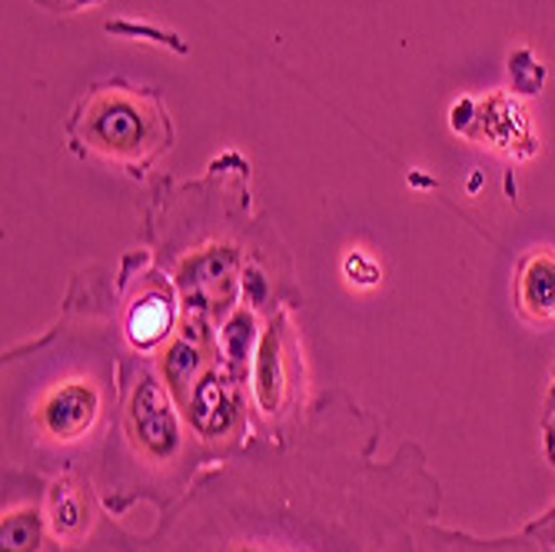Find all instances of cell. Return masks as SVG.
<instances>
[{
	"label": "cell",
	"mask_w": 555,
	"mask_h": 552,
	"mask_svg": "<svg viewBox=\"0 0 555 552\" xmlns=\"http://www.w3.org/2000/svg\"><path fill=\"white\" fill-rule=\"evenodd\" d=\"M50 523L61 539H77L87 529V506L74 486H57L50 496Z\"/></svg>",
	"instance_id": "52a82bcc"
},
{
	"label": "cell",
	"mask_w": 555,
	"mask_h": 552,
	"mask_svg": "<svg viewBox=\"0 0 555 552\" xmlns=\"http://www.w3.org/2000/svg\"><path fill=\"white\" fill-rule=\"evenodd\" d=\"M516 307L529 323L555 320V249H532L516 273Z\"/></svg>",
	"instance_id": "5b68a950"
},
{
	"label": "cell",
	"mask_w": 555,
	"mask_h": 552,
	"mask_svg": "<svg viewBox=\"0 0 555 552\" xmlns=\"http://www.w3.org/2000/svg\"><path fill=\"white\" fill-rule=\"evenodd\" d=\"M40 516L37 510H14L4 516V552H37Z\"/></svg>",
	"instance_id": "ba28073f"
},
{
	"label": "cell",
	"mask_w": 555,
	"mask_h": 552,
	"mask_svg": "<svg viewBox=\"0 0 555 552\" xmlns=\"http://www.w3.org/2000/svg\"><path fill=\"white\" fill-rule=\"evenodd\" d=\"M37 383L24 396V416L37 446H77L107 413L111 399V346L104 330L74 326V333H54L34 357Z\"/></svg>",
	"instance_id": "7a4b0ae2"
},
{
	"label": "cell",
	"mask_w": 555,
	"mask_h": 552,
	"mask_svg": "<svg viewBox=\"0 0 555 552\" xmlns=\"http://www.w3.org/2000/svg\"><path fill=\"white\" fill-rule=\"evenodd\" d=\"M34 4H40L43 11H54V14H74L80 8L96 4V0H34Z\"/></svg>",
	"instance_id": "9c48e42d"
},
{
	"label": "cell",
	"mask_w": 555,
	"mask_h": 552,
	"mask_svg": "<svg viewBox=\"0 0 555 552\" xmlns=\"http://www.w3.org/2000/svg\"><path fill=\"white\" fill-rule=\"evenodd\" d=\"M67 140L87 161L146 170L173 146V124L157 90L107 80L80 97L67 120Z\"/></svg>",
	"instance_id": "3957f363"
},
{
	"label": "cell",
	"mask_w": 555,
	"mask_h": 552,
	"mask_svg": "<svg viewBox=\"0 0 555 552\" xmlns=\"http://www.w3.org/2000/svg\"><path fill=\"white\" fill-rule=\"evenodd\" d=\"M299 457V453H296ZM302 463V460H299ZM302 463L299 479L286 483V457L243 460L217 470L177 523L157 539L154 552H469L473 542L439 536L426 516L429 489L406 503L379 486V476L357 466L349 479L330 486ZM339 479V476H336Z\"/></svg>",
	"instance_id": "6da1fadb"
},
{
	"label": "cell",
	"mask_w": 555,
	"mask_h": 552,
	"mask_svg": "<svg viewBox=\"0 0 555 552\" xmlns=\"http://www.w3.org/2000/svg\"><path fill=\"white\" fill-rule=\"evenodd\" d=\"M170 317H173V307L164 290H150L143 293V299H137V307L130 310L127 317V333L137 346H154L160 343L167 333H170Z\"/></svg>",
	"instance_id": "8992f818"
},
{
	"label": "cell",
	"mask_w": 555,
	"mask_h": 552,
	"mask_svg": "<svg viewBox=\"0 0 555 552\" xmlns=\"http://www.w3.org/2000/svg\"><path fill=\"white\" fill-rule=\"evenodd\" d=\"M130 420H133L137 442L146 449L150 457H157V460L173 457V449L180 446V423L173 416L167 389L160 386V380L154 373H143L137 380Z\"/></svg>",
	"instance_id": "277c9868"
}]
</instances>
